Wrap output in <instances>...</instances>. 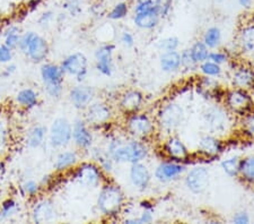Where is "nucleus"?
I'll return each mask as SVG.
<instances>
[{
  "label": "nucleus",
  "instance_id": "f257e3e1",
  "mask_svg": "<svg viewBox=\"0 0 254 224\" xmlns=\"http://www.w3.org/2000/svg\"><path fill=\"white\" fill-rule=\"evenodd\" d=\"M108 154L111 156L113 162L137 163L147 156L148 150L140 142L114 140L110 143Z\"/></svg>",
  "mask_w": 254,
  "mask_h": 224
},
{
  "label": "nucleus",
  "instance_id": "f03ea898",
  "mask_svg": "<svg viewBox=\"0 0 254 224\" xmlns=\"http://www.w3.org/2000/svg\"><path fill=\"white\" fill-rule=\"evenodd\" d=\"M124 205V194L116 185H106L97 198V209L103 215H116Z\"/></svg>",
  "mask_w": 254,
  "mask_h": 224
},
{
  "label": "nucleus",
  "instance_id": "7ed1b4c3",
  "mask_svg": "<svg viewBox=\"0 0 254 224\" xmlns=\"http://www.w3.org/2000/svg\"><path fill=\"white\" fill-rule=\"evenodd\" d=\"M72 140V125L65 118L59 117L53 120L49 129V142L53 149H64Z\"/></svg>",
  "mask_w": 254,
  "mask_h": 224
},
{
  "label": "nucleus",
  "instance_id": "20e7f679",
  "mask_svg": "<svg viewBox=\"0 0 254 224\" xmlns=\"http://www.w3.org/2000/svg\"><path fill=\"white\" fill-rule=\"evenodd\" d=\"M60 67L64 75L75 77L79 83L85 80L88 74V60L81 52H75L65 57L60 64Z\"/></svg>",
  "mask_w": 254,
  "mask_h": 224
},
{
  "label": "nucleus",
  "instance_id": "39448f33",
  "mask_svg": "<svg viewBox=\"0 0 254 224\" xmlns=\"http://www.w3.org/2000/svg\"><path fill=\"white\" fill-rule=\"evenodd\" d=\"M102 177L103 174H102L101 166L92 162L81 163L75 169L72 176L73 180L80 183L81 186L89 187V188H96L102 181Z\"/></svg>",
  "mask_w": 254,
  "mask_h": 224
},
{
  "label": "nucleus",
  "instance_id": "423d86ee",
  "mask_svg": "<svg viewBox=\"0 0 254 224\" xmlns=\"http://www.w3.org/2000/svg\"><path fill=\"white\" fill-rule=\"evenodd\" d=\"M49 52H50V46L48 40L34 32L23 55H25L32 63L42 64L47 60Z\"/></svg>",
  "mask_w": 254,
  "mask_h": 224
},
{
  "label": "nucleus",
  "instance_id": "0eeeda50",
  "mask_svg": "<svg viewBox=\"0 0 254 224\" xmlns=\"http://www.w3.org/2000/svg\"><path fill=\"white\" fill-rule=\"evenodd\" d=\"M32 221L39 224L52 222L57 217L56 204L50 198H43L34 204L32 209Z\"/></svg>",
  "mask_w": 254,
  "mask_h": 224
},
{
  "label": "nucleus",
  "instance_id": "6e6552de",
  "mask_svg": "<svg viewBox=\"0 0 254 224\" xmlns=\"http://www.w3.org/2000/svg\"><path fill=\"white\" fill-rule=\"evenodd\" d=\"M86 110L85 119L91 126H101L108 122L112 117V111L110 107L103 102L91 103Z\"/></svg>",
  "mask_w": 254,
  "mask_h": 224
},
{
  "label": "nucleus",
  "instance_id": "1a4fd4ad",
  "mask_svg": "<svg viewBox=\"0 0 254 224\" xmlns=\"http://www.w3.org/2000/svg\"><path fill=\"white\" fill-rule=\"evenodd\" d=\"M116 47L111 43H106L97 48L95 51L96 69L104 76H111L113 73V52Z\"/></svg>",
  "mask_w": 254,
  "mask_h": 224
},
{
  "label": "nucleus",
  "instance_id": "9d476101",
  "mask_svg": "<svg viewBox=\"0 0 254 224\" xmlns=\"http://www.w3.org/2000/svg\"><path fill=\"white\" fill-rule=\"evenodd\" d=\"M94 96H95L94 88L83 84L72 87L69 92V101L77 110H85L92 103Z\"/></svg>",
  "mask_w": 254,
  "mask_h": 224
},
{
  "label": "nucleus",
  "instance_id": "9b49d317",
  "mask_svg": "<svg viewBox=\"0 0 254 224\" xmlns=\"http://www.w3.org/2000/svg\"><path fill=\"white\" fill-rule=\"evenodd\" d=\"M127 128L131 135L139 138H145L154 132V125L149 118L145 115H138V113L129 117Z\"/></svg>",
  "mask_w": 254,
  "mask_h": 224
},
{
  "label": "nucleus",
  "instance_id": "f8f14e48",
  "mask_svg": "<svg viewBox=\"0 0 254 224\" xmlns=\"http://www.w3.org/2000/svg\"><path fill=\"white\" fill-rule=\"evenodd\" d=\"M227 105L233 111L244 115L252 109L253 101L251 96L243 89H234V91L228 93Z\"/></svg>",
  "mask_w": 254,
  "mask_h": 224
},
{
  "label": "nucleus",
  "instance_id": "ddd939ff",
  "mask_svg": "<svg viewBox=\"0 0 254 224\" xmlns=\"http://www.w3.org/2000/svg\"><path fill=\"white\" fill-rule=\"evenodd\" d=\"M186 183L192 193L200 194L206 190L209 185V172L206 168L198 166L192 169L186 178Z\"/></svg>",
  "mask_w": 254,
  "mask_h": 224
},
{
  "label": "nucleus",
  "instance_id": "4468645a",
  "mask_svg": "<svg viewBox=\"0 0 254 224\" xmlns=\"http://www.w3.org/2000/svg\"><path fill=\"white\" fill-rule=\"evenodd\" d=\"M183 110L178 104H169L159 113V122L165 129H174L181 125L183 120Z\"/></svg>",
  "mask_w": 254,
  "mask_h": 224
},
{
  "label": "nucleus",
  "instance_id": "2eb2a0df",
  "mask_svg": "<svg viewBox=\"0 0 254 224\" xmlns=\"http://www.w3.org/2000/svg\"><path fill=\"white\" fill-rule=\"evenodd\" d=\"M72 141L81 149H88L93 144V134L89 130L87 122L76 120L72 125Z\"/></svg>",
  "mask_w": 254,
  "mask_h": 224
},
{
  "label": "nucleus",
  "instance_id": "dca6fc26",
  "mask_svg": "<svg viewBox=\"0 0 254 224\" xmlns=\"http://www.w3.org/2000/svg\"><path fill=\"white\" fill-rule=\"evenodd\" d=\"M40 76L44 85L64 83V74L60 65L53 63H42L40 68Z\"/></svg>",
  "mask_w": 254,
  "mask_h": 224
},
{
  "label": "nucleus",
  "instance_id": "f3484780",
  "mask_svg": "<svg viewBox=\"0 0 254 224\" xmlns=\"http://www.w3.org/2000/svg\"><path fill=\"white\" fill-rule=\"evenodd\" d=\"M130 180L134 187L139 189H143L148 186L150 181L149 170L140 162L132 163L130 169Z\"/></svg>",
  "mask_w": 254,
  "mask_h": 224
},
{
  "label": "nucleus",
  "instance_id": "a211bd4d",
  "mask_svg": "<svg viewBox=\"0 0 254 224\" xmlns=\"http://www.w3.org/2000/svg\"><path fill=\"white\" fill-rule=\"evenodd\" d=\"M48 134V128L43 125H34L27 130L25 136V145L28 149H35L43 145Z\"/></svg>",
  "mask_w": 254,
  "mask_h": 224
},
{
  "label": "nucleus",
  "instance_id": "6ab92c4d",
  "mask_svg": "<svg viewBox=\"0 0 254 224\" xmlns=\"http://www.w3.org/2000/svg\"><path fill=\"white\" fill-rule=\"evenodd\" d=\"M77 162H78V154H77L76 150H64L56 157L53 166H55L57 172L64 173L65 171L75 168Z\"/></svg>",
  "mask_w": 254,
  "mask_h": 224
},
{
  "label": "nucleus",
  "instance_id": "aec40b11",
  "mask_svg": "<svg viewBox=\"0 0 254 224\" xmlns=\"http://www.w3.org/2000/svg\"><path fill=\"white\" fill-rule=\"evenodd\" d=\"M40 96L39 93L32 87L22 88L15 96V102L18 107L31 110L39 104Z\"/></svg>",
  "mask_w": 254,
  "mask_h": 224
},
{
  "label": "nucleus",
  "instance_id": "412c9836",
  "mask_svg": "<svg viewBox=\"0 0 254 224\" xmlns=\"http://www.w3.org/2000/svg\"><path fill=\"white\" fill-rule=\"evenodd\" d=\"M184 171V166L181 164H176V163H162L161 165L156 169L155 176L159 181L166 182L173 180L176 177H179Z\"/></svg>",
  "mask_w": 254,
  "mask_h": 224
},
{
  "label": "nucleus",
  "instance_id": "4be33fe9",
  "mask_svg": "<svg viewBox=\"0 0 254 224\" xmlns=\"http://www.w3.org/2000/svg\"><path fill=\"white\" fill-rule=\"evenodd\" d=\"M159 17H161V16H159L156 7L154 6L149 10L134 14L133 22L138 27L150 30V28H154L157 25Z\"/></svg>",
  "mask_w": 254,
  "mask_h": 224
},
{
  "label": "nucleus",
  "instance_id": "5701e85b",
  "mask_svg": "<svg viewBox=\"0 0 254 224\" xmlns=\"http://www.w3.org/2000/svg\"><path fill=\"white\" fill-rule=\"evenodd\" d=\"M142 103V95L138 91L126 92L120 99V108L127 113H132L140 108Z\"/></svg>",
  "mask_w": 254,
  "mask_h": 224
},
{
  "label": "nucleus",
  "instance_id": "b1692460",
  "mask_svg": "<svg viewBox=\"0 0 254 224\" xmlns=\"http://www.w3.org/2000/svg\"><path fill=\"white\" fill-rule=\"evenodd\" d=\"M165 152L175 160H183L188 156V149L179 138L172 137L165 144Z\"/></svg>",
  "mask_w": 254,
  "mask_h": 224
},
{
  "label": "nucleus",
  "instance_id": "393cba45",
  "mask_svg": "<svg viewBox=\"0 0 254 224\" xmlns=\"http://www.w3.org/2000/svg\"><path fill=\"white\" fill-rule=\"evenodd\" d=\"M235 86L240 88H249L254 84V71L250 68H240L233 76Z\"/></svg>",
  "mask_w": 254,
  "mask_h": 224
},
{
  "label": "nucleus",
  "instance_id": "a878e982",
  "mask_svg": "<svg viewBox=\"0 0 254 224\" xmlns=\"http://www.w3.org/2000/svg\"><path fill=\"white\" fill-rule=\"evenodd\" d=\"M199 149L208 156H216L222 152V144L211 136H204L199 143Z\"/></svg>",
  "mask_w": 254,
  "mask_h": 224
},
{
  "label": "nucleus",
  "instance_id": "bb28decb",
  "mask_svg": "<svg viewBox=\"0 0 254 224\" xmlns=\"http://www.w3.org/2000/svg\"><path fill=\"white\" fill-rule=\"evenodd\" d=\"M181 66V55L176 51H166L161 57V67L164 72H174Z\"/></svg>",
  "mask_w": 254,
  "mask_h": 224
},
{
  "label": "nucleus",
  "instance_id": "cd10ccee",
  "mask_svg": "<svg viewBox=\"0 0 254 224\" xmlns=\"http://www.w3.org/2000/svg\"><path fill=\"white\" fill-rule=\"evenodd\" d=\"M19 212V203L14 198H7L0 205V222H5L17 215Z\"/></svg>",
  "mask_w": 254,
  "mask_h": 224
},
{
  "label": "nucleus",
  "instance_id": "c85d7f7f",
  "mask_svg": "<svg viewBox=\"0 0 254 224\" xmlns=\"http://www.w3.org/2000/svg\"><path fill=\"white\" fill-rule=\"evenodd\" d=\"M20 35H22L20 27L18 25H15V24H11L3 31V44H6L7 47L13 49V50H16L18 48Z\"/></svg>",
  "mask_w": 254,
  "mask_h": 224
},
{
  "label": "nucleus",
  "instance_id": "c756f323",
  "mask_svg": "<svg viewBox=\"0 0 254 224\" xmlns=\"http://www.w3.org/2000/svg\"><path fill=\"white\" fill-rule=\"evenodd\" d=\"M41 190H42L41 183L36 180H33V179H27V180H25L20 185V191H22V194L24 196L30 198L39 196Z\"/></svg>",
  "mask_w": 254,
  "mask_h": 224
},
{
  "label": "nucleus",
  "instance_id": "7c9ffc66",
  "mask_svg": "<svg viewBox=\"0 0 254 224\" xmlns=\"http://www.w3.org/2000/svg\"><path fill=\"white\" fill-rule=\"evenodd\" d=\"M242 47L249 54H254V26L244 28L241 35Z\"/></svg>",
  "mask_w": 254,
  "mask_h": 224
},
{
  "label": "nucleus",
  "instance_id": "2f4dec72",
  "mask_svg": "<svg viewBox=\"0 0 254 224\" xmlns=\"http://www.w3.org/2000/svg\"><path fill=\"white\" fill-rule=\"evenodd\" d=\"M240 173L245 180L254 181V156H249L241 161Z\"/></svg>",
  "mask_w": 254,
  "mask_h": 224
},
{
  "label": "nucleus",
  "instance_id": "473e14b6",
  "mask_svg": "<svg viewBox=\"0 0 254 224\" xmlns=\"http://www.w3.org/2000/svg\"><path fill=\"white\" fill-rule=\"evenodd\" d=\"M190 51L195 63H203L209 58L208 47L203 42H196Z\"/></svg>",
  "mask_w": 254,
  "mask_h": 224
},
{
  "label": "nucleus",
  "instance_id": "72a5a7b5",
  "mask_svg": "<svg viewBox=\"0 0 254 224\" xmlns=\"http://www.w3.org/2000/svg\"><path fill=\"white\" fill-rule=\"evenodd\" d=\"M222 39V34H220L219 28L217 27H210L204 34L203 43L206 44L208 48H216Z\"/></svg>",
  "mask_w": 254,
  "mask_h": 224
},
{
  "label": "nucleus",
  "instance_id": "f704fd0d",
  "mask_svg": "<svg viewBox=\"0 0 254 224\" xmlns=\"http://www.w3.org/2000/svg\"><path fill=\"white\" fill-rule=\"evenodd\" d=\"M128 11H129L128 3L125 2V1H121V2H118L117 5L113 6L112 9L109 11L108 16H109L110 19L118 20V19H121V18L126 17V16L128 15Z\"/></svg>",
  "mask_w": 254,
  "mask_h": 224
},
{
  "label": "nucleus",
  "instance_id": "c9c22d12",
  "mask_svg": "<svg viewBox=\"0 0 254 224\" xmlns=\"http://www.w3.org/2000/svg\"><path fill=\"white\" fill-rule=\"evenodd\" d=\"M240 163L239 157H232L222 162V168L229 177H235L240 173Z\"/></svg>",
  "mask_w": 254,
  "mask_h": 224
},
{
  "label": "nucleus",
  "instance_id": "e433bc0d",
  "mask_svg": "<svg viewBox=\"0 0 254 224\" xmlns=\"http://www.w3.org/2000/svg\"><path fill=\"white\" fill-rule=\"evenodd\" d=\"M44 91L53 100H58L63 96L64 93V83L60 84H50V85H44Z\"/></svg>",
  "mask_w": 254,
  "mask_h": 224
},
{
  "label": "nucleus",
  "instance_id": "4c0bfd02",
  "mask_svg": "<svg viewBox=\"0 0 254 224\" xmlns=\"http://www.w3.org/2000/svg\"><path fill=\"white\" fill-rule=\"evenodd\" d=\"M55 18H56V14L53 10L43 11V13L40 15V17L38 18L39 26L41 28H43V30H47V28L51 26V24L53 23Z\"/></svg>",
  "mask_w": 254,
  "mask_h": 224
},
{
  "label": "nucleus",
  "instance_id": "58836bf2",
  "mask_svg": "<svg viewBox=\"0 0 254 224\" xmlns=\"http://www.w3.org/2000/svg\"><path fill=\"white\" fill-rule=\"evenodd\" d=\"M201 72L207 76H218L222 73L219 65H217L212 61H203L201 65Z\"/></svg>",
  "mask_w": 254,
  "mask_h": 224
},
{
  "label": "nucleus",
  "instance_id": "ea45409f",
  "mask_svg": "<svg viewBox=\"0 0 254 224\" xmlns=\"http://www.w3.org/2000/svg\"><path fill=\"white\" fill-rule=\"evenodd\" d=\"M64 8L68 11V14L73 17H77L81 13V6L80 0H67L64 3Z\"/></svg>",
  "mask_w": 254,
  "mask_h": 224
},
{
  "label": "nucleus",
  "instance_id": "a19ab883",
  "mask_svg": "<svg viewBox=\"0 0 254 224\" xmlns=\"http://www.w3.org/2000/svg\"><path fill=\"white\" fill-rule=\"evenodd\" d=\"M172 2H173V0H155L154 5L161 17H166L169 15L172 8Z\"/></svg>",
  "mask_w": 254,
  "mask_h": 224
},
{
  "label": "nucleus",
  "instance_id": "79ce46f5",
  "mask_svg": "<svg viewBox=\"0 0 254 224\" xmlns=\"http://www.w3.org/2000/svg\"><path fill=\"white\" fill-rule=\"evenodd\" d=\"M243 130L245 135L254 138V112L247 113L243 119Z\"/></svg>",
  "mask_w": 254,
  "mask_h": 224
},
{
  "label": "nucleus",
  "instance_id": "37998d69",
  "mask_svg": "<svg viewBox=\"0 0 254 224\" xmlns=\"http://www.w3.org/2000/svg\"><path fill=\"white\" fill-rule=\"evenodd\" d=\"M180 44V41L178 38L175 36H171V38L164 39L163 41H161L158 44L159 49H163L165 51H175L178 49Z\"/></svg>",
  "mask_w": 254,
  "mask_h": 224
},
{
  "label": "nucleus",
  "instance_id": "c03bdc74",
  "mask_svg": "<svg viewBox=\"0 0 254 224\" xmlns=\"http://www.w3.org/2000/svg\"><path fill=\"white\" fill-rule=\"evenodd\" d=\"M14 58V50L7 47L6 44H1L0 46V64L7 65L11 63V60Z\"/></svg>",
  "mask_w": 254,
  "mask_h": 224
},
{
  "label": "nucleus",
  "instance_id": "a18cd8bd",
  "mask_svg": "<svg viewBox=\"0 0 254 224\" xmlns=\"http://www.w3.org/2000/svg\"><path fill=\"white\" fill-rule=\"evenodd\" d=\"M195 64L196 63L193 60V58H192L190 50H186L181 55V65H183V66H186L188 68H192Z\"/></svg>",
  "mask_w": 254,
  "mask_h": 224
},
{
  "label": "nucleus",
  "instance_id": "49530a36",
  "mask_svg": "<svg viewBox=\"0 0 254 224\" xmlns=\"http://www.w3.org/2000/svg\"><path fill=\"white\" fill-rule=\"evenodd\" d=\"M16 72H17V66H16V65L13 63H9V64H7V66L1 72L0 76H1L3 79H6V78H9L10 76H13Z\"/></svg>",
  "mask_w": 254,
  "mask_h": 224
},
{
  "label": "nucleus",
  "instance_id": "de8ad7c7",
  "mask_svg": "<svg viewBox=\"0 0 254 224\" xmlns=\"http://www.w3.org/2000/svg\"><path fill=\"white\" fill-rule=\"evenodd\" d=\"M208 59L217 65H220L227 60V57H226V55L220 54V52H212V54H209Z\"/></svg>",
  "mask_w": 254,
  "mask_h": 224
},
{
  "label": "nucleus",
  "instance_id": "09e8293b",
  "mask_svg": "<svg viewBox=\"0 0 254 224\" xmlns=\"http://www.w3.org/2000/svg\"><path fill=\"white\" fill-rule=\"evenodd\" d=\"M121 42L127 47H132L134 44V38L130 32H124L121 35Z\"/></svg>",
  "mask_w": 254,
  "mask_h": 224
},
{
  "label": "nucleus",
  "instance_id": "8fccbe9b",
  "mask_svg": "<svg viewBox=\"0 0 254 224\" xmlns=\"http://www.w3.org/2000/svg\"><path fill=\"white\" fill-rule=\"evenodd\" d=\"M233 221L237 224H248L250 222V218L247 213H239L235 215V218Z\"/></svg>",
  "mask_w": 254,
  "mask_h": 224
},
{
  "label": "nucleus",
  "instance_id": "3c124183",
  "mask_svg": "<svg viewBox=\"0 0 254 224\" xmlns=\"http://www.w3.org/2000/svg\"><path fill=\"white\" fill-rule=\"evenodd\" d=\"M151 221H153V217H151L149 210H146L141 214V217L137 219V223H139V224H140V223H150Z\"/></svg>",
  "mask_w": 254,
  "mask_h": 224
},
{
  "label": "nucleus",
  "instance_id": "603ef678",
  "mask_svg": "<svg viewBox=\"0 0 254 224\" xmlns=\"http://www.w3.org/2000/svg\"><path fill=\"white\" fill-rule=\"evenodd\" d=\"M5 141H6V130L0 126V148H1Z\"/></svg>",
  "mask_w": 254,
  "mask_h": 224
},
{
  "label": "nucleus",
  "instance_id": "864d4df0",
  "mask_svg": "<svg viewBox=\"0 0 254 224\" xmlns=\"http://www.w3.org/2000/svg\"><path fill=\"white\" fill-rule=\"evenodd\" d=\"M254 0H239L240 5L244 8H250L252 6Z\"/></svg>",
  "mask_w": 254,
  "mask_h": 224
},
{
  "label": "nucleus",
  "instance_id": "5fc2aeb1",
  "mask_svg": "<svg viewBox=\"0 0 254 224\" xmlns=\"http://www.w3.org/2000/svg\"><path fill=\"white\" fill-rule=\"evenodd\" d=\"M146 1H150V0H137V2H146Z\"/></svg>",
  "mask_w": 254,
  "mask_h": 224
},
{
  "label": "nucleus",
  "instance_id": "6e6d98bb",
  "mask_svg": "<svg viewBox=\"0 0 254 224\" xmlns=\"http://www.w3.org/2000/svg\"><path fill=\"white\" fill-rule=\"evenodd\" d=\"M36 0H27V2H35Z\"/></svg>",
  "mask_w": 254,
  "mask_h": 224
},
{
  "label": "nucleus",
  "instance_id": "4d7b16f0",
  "mask_svg": "<svg viewBox=\"0 0 254 224\" xmlns=\"http://www.w3.org/2000/svg\"><path fill=\"white\" fill-rule=\"evenodd\" d=\"M2 169V164H1V161H0V171H1Z\"/></svg>",
  "mask_w": 254,
  "mask_h": 224
},
{
  "label": "nucleus",
  "instance_id": "13d9d810",
  "mask_svg": "<svg viewBox=\"0 0 254 224\" xmlns=\"http://www.w3.org/2000/svg\"><path fill=\"white\" fill-rule=\"evenodd\" d=\"M253 67H254V64H253Z\"/></svg>",
  "mask_w": 254,
  "mask_h": 224
}]
</instances>
